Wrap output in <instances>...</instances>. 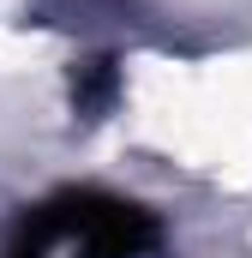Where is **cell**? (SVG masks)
<instances>
[{"label": "cell", "instance_id": "obj_1", "mask_svg": "<svg viewBox=\"0 0 252 258\" xmlns=\"http://www.w3.org/2000/svg\"><path fill=\"white\" fill-rule=\"evenodd\" d=\"M150 240H156V222L138 204L72 192L42 204V216L24 222V240L12 246V258H138Z\"/></svg>", "mask_w": 252, "mask_h": 258}]
</instances>
